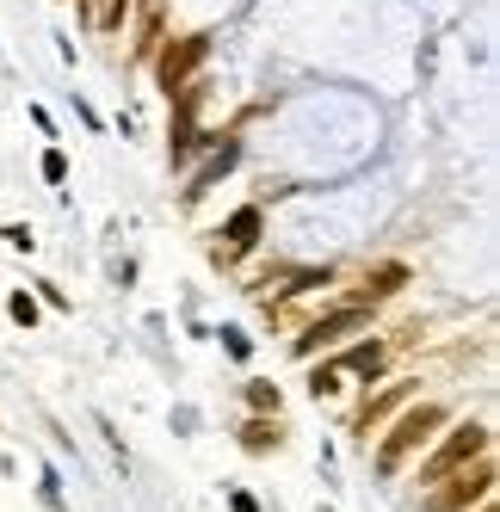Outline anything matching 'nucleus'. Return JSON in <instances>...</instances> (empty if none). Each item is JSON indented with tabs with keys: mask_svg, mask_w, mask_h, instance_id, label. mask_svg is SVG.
Instances as JSON below:
<instances>
[{
	"mask_svg": "<svg viewBox=\"0 0 500 512\" xmlns=\"http://www.w3.org/2000/svg\"><path fill=\"white\" fill-rule=\"evenodd\" d=\"M396 401H408V383H389L383 395H365V408H359V432H371L389 408H396Z\"/></svg>",
	"mask_w": 500,
	"mask_h": 512,
	"instance_id": "nucleus-10",
	"label": "nucleus"
},
{
	"mask_svg": "<svg viewBox=\"0 0 500 512\" xmlns=\"http://www.w3.org/2000/svg\"><path fill=\"white\" fill-rule=\"evenodd\" d=\"M284 445V426H278V414L266 420V414H254L241 426V451H254V457H266V451H278Z\"/></svg>",
	"mask_w": 500,
	"mask_h": 512,
	"instance_id": "nucleus-7",
	"label": "nucleus"
},
{
	"mask_svg": "<svg viewBox=\"0 0 500 512\" xmlns=\"http://www.w3.org/2000/svg\"><path fill=\"white\" fill-rule=\"evenodd\" d=\"M229 161H235V142H223V149H217V155L204 161V173H198L192 186H186V198H204V192H210V186H217V179L229 173Z\"/></svg>",
	"mask_w": 500,
	"mask_h": 512,
	"instance_id": "nucleus-11",
	"label": "nucleus"
},
{
	"mask_svg": "<svg viewBox=\"0 0 500 512\" xmlns=\"http://www.w3.org/2000/svg\"><path fill=\"white\" fill-rule=\"evenodd\" d=\"M470 512H494V494H488V500H482V506H470Z\"/></svg>",
	"mask_w": 500,
	"mask_h": 512,
	"instance_id": "nucleus-17",
	"label": "nucleus"
},
{
	"mask_svg": "<svg viewBox=\"0 0 500 512\" xmlns=\"http://www.w3.org/2000/svg\"><path fill=\"white\" fill-rule=\"evenodd\" d=\"M494 494V463L476 457V463H463L451 475H439V482H426V512H470Z\"/></svg>",
	"mask_w": 500,
	"mask_h": 512,
	"instance_id": "nucleus-2",
	"label": "nucleus"
},
{
	"mask_svg": "<svg viewBox=\"0 0 500 512\" xmlns=\"http://www.w3.org/2000/svg\"><path fill=\"white\" fill-rule=\"evenodd\" d=\"M149 62H155V81H161V93L173 99V93H180V87L198 75V68L210 62V31H186V38H161Z\"/></svg>",
	"mask_w": 500,
	"mask_h": 512,
	"instance_id": "nucleus-3",
	"label": "nucleus"
},
{
	"mask_svg": "<svg viewBox=\"0 0 500 512\" xmlns=\"http://www.w3.org/2000/svg\"><path fill=\"white\" fill-rule=\"evenodd\" d=\"M359 327H371V309H365V303H346V309H334V315H321V321L303 327L297 358H309V352H321V346H340L346 334H359Z\"/></svg>",
	"mask_w": 500,
	"mask_h": 512,
	"instance_id": "nucleus-5",
	"label": "nucleus"
},
{
	"mask_svg": "<svg viewBox=\"0 0 500 512\" xmlns=\"http://www.w3.org/2000/svg\"><path fill=\"white\" fill-rule=\"evenodd\" d=\"M383 358H389V346H383V340H365V346H352V352L334 364V371H359V377H377V371H383Z\"/></svg>",
	"mask_w": 500,
	"mask_h": 512,
	"instance_id": "nucleus-9",
	"label": "nucleus"
},
{
	"mask_svg": "<svg viewBox=\"0 0 500 512\" xmlns=\"http://www.w3.org/2000/svg\"><path fill=\"white\" fill-rule=\"evenodd\" d=\"M402 284H408V272H402V266H377V272H365V290H359V303L371 309V303H383V297H396Z\"/></svg>",
	"mask_w": 500,
	"mask_h": 512,
	"instance_id": "nucleus-8",
	"label": "nucleus"
},
{
	"mask_svg": "<svg viewBox=\"0 0 500 512\" xmlns=\"http://www.w3.org/2000/svg\"><path fill=\"white\" fill-rule=\"evenodd\" d=\"M44 179H56V186L68 179V161H62V149H50V155H44Z\"/></svg>",
	"mask_w": 500,
	"mask_h": 512,
	"instance_id": "nucleus-15",
	"label": "nucleus"
},
{
	"mask_svg": "<svg viewBox=\"0 0 500 512\" xmlns=\"http://www.w3.org/2000/svg\"><path fill=\"white\" fill-rule=\"evenodd\" d=\"M31 241H38V235H31L25 223H13V229H7V247H25V253H31Z\"/></svg>",
	"mask_w": 500,
	"mask_h": 512,
	"instance_id": "nucleus-16",
	"label": "nucleus"
},
{
	"mask_svg": "<svg viewBox=\"0 0 500 512\" xmlns=\"http://www.w3.org/2000/svg\"><path fill=\"white\" fill-rule=\"evenodd\" d=\"M7 315H13L19 327H31V321H38V303H31V297H25V290H19V297L7 303Z\"/></svg>",
	"mask_w": 500,
	"mask_h": 512,
	"instance_id": "nucleus-13",
	"label": "nucleus"
},
{
	"mask_svg": "<svg viewBox=\"0 0 500 512\" xmlns=\"http://www.w3.org/2000/svg\"><path fill=\"white\" fill-rule=\"evenodd\" d=\"M223 235H229V247H217V266L241 260V253L260 241V204H241V210L229 216V229H223Z\"/></svg>",
	"mask_w": 500,
	"mask_h": 512,
	"instance_id": "nucleus-6",
	"label": "nucleus"
},
{
	"mask_svg": "<svg viewBox=\"0 0 500 512\" xmlns=\"http://www.w3.org/2000/svg\"><path fill=\"white\" fill-rule=\"evenodd\" d=\"M247 401H254V414H278V383H247Z\"/></svg>",
	"mask_w": 500,
	"mask_h": 512,
	"instance_id": "nucleus-12",
	"label": "nucleus"
},
{
	"mask_svg": "<svg viewBox=\"0 0 500 512\" xmlns=\"http://www.w3.org/2000/svg\"><path fill=\"white\" fill-rule=\"evenodd\" d=\"M439 432H445V408H439V401H420V408H408L396 426H389V438L377 445V475H402L408 457H420Z\"/></svg>",
	"mask_w": 500,
	"mask_h": 512,
	"instance_id": "nucleus-1",
	"label": "nucleus"
},
{
	"mask_svg": "<svg viewBox=\"0 0 500 512\" xmlns=\"http://www.w3.org/2000/svg\"><path fill=\"white\" fill-rule=\"evenodd\" d=\"M309 389H315V395H334V389H340V371H334V364H321V371L309 377Z\"/></svg>",
	"mask_w": 500,
	"mask_h": 512,
	"instance_id": "nucleus-14",
	"label": "nucleus"
},
{
	"mask_svg": "<svg viewBox=\"0 0 500 512\" xmlns=\"http://www.w3.org/2000/svg\"><path fill=\"white\" fill-rule=\"evenodd\" d=\"M476 457H488V426H482V420H457V426L445 432V445L420 463V488L439 482V475H451V469H463V463H476Z\"/></svg>",
	"mask_w": 500,
	"mask_h": 512,
	"instance_id": "nucleus-4",
	"label": "nucleus"
}]
</instances>
